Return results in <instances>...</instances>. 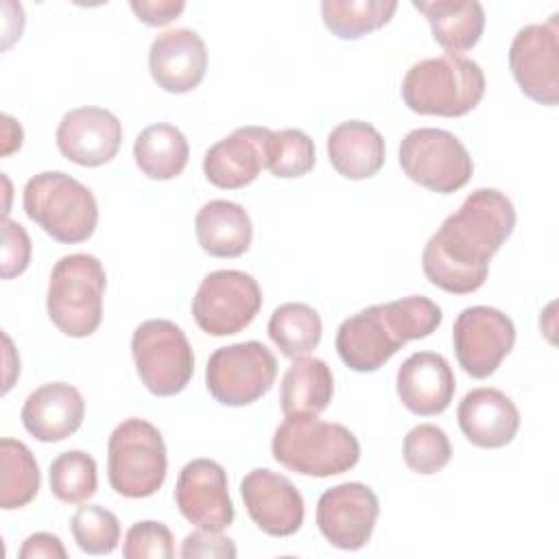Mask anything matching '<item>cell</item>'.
<instances>
[{
	"label": "cell",
	"instance_id": "obj_12",
	"mask_svg": "<svg viewBox=\"0 0 559 559\" xmlns=\"http://www.w3.org/2000/svg\"><path fill=\"white\" fill-rule=\"evenodd\" d=\"M454 354L463 371L476 380L489 378L515 345V325L498 308L469 306L452 325Z\"/></svg>",
	"mask_w": 559,
	"mask_h": 559
},
{
	"label": "cell",
	"instance_id": "obj_4",
	"mask_svg": "<svg viewBox=\"0 0 559 559\" xmlns=\"http://www.w3.org/2000/svg\"><path fill=\"white\" fill-rule=\"evenodd\" d=\"M485 96L483 68L463 55H441L413 63L402 81L404 105L421 116L459 118Z\"/></svg>",
	"mask_w": 559,
	"mask_h": 559
},
{
	"label": "cell",
	"instance_id": "obj_5",
	"mask_svg": "<svg viewBox=\"0 0 559 559\" xmlns=\"http://www.w3.org/2000/svg\"><path fill=\"white\" fill-rule=\"evenodd\" d=\"M22 205L52 240L76 245L87 240L98 223V203L87 186L61 170H46L24 186Z\"/></svg>",
	"mask_w": 559,
	"mask_h": 559
},
{
	"label": "cell",
	"instance_id": "obj_40",
	"mask_svg": "<svg viewBox=\"0 0 559 559\" xmlns=\"http://www.w3.org/2000/svg\"><path fill=\"white\" fill-rule=\"evenodd\" d=\"M2 155H11L13 151H17L22 146V127L20 122H15L11 116H2Z\"/></svg>",
	"mask_w": 559,
	"mask_h": 559
},
{
	"label": "cell",
	"instance_id": "obj_32",
	"mask_svg": "<svg viewBox=\"0 0 559 559\" xmlns=\"http://www.w3.org/2000/svg\"><path fill=\"white\" fill-rule=\"evenodd\" d=\"M317 148L308 133L301 129H282L271 131L269 151H266V168L273 177L295 179L304 177L314 168Z\"/></svg>",
	"mask_w": 559,
	"mask_h": 559
},
{
	"label": "cell",
	"instance_id": "obj_6",
	"mask_svg": "<svg viewBox=\"0 0 559 559\" xmlns=\"http://www.w3.org/2000/svg\"><path fill=\"white\" fill-rule=\"evenodd\" d=\"M107 273L96 255L70 253L55 262L48 280L46 310L59 332L72 338L92 336L103 321Z\"/></svg>",
	"mask_w": 559,
	"mask_h": 559
},
{
	"label": "cell",
	"instance_id": "obj_9",
	"mask_svg": "<svg viewBox=\"0 0 559 559\" xmlns=\"http://www.w3.org/2000/svg\"><path fill=\"white\" fill-rule=\"evenodd\" d=\"M404 175L439 194H452L467 186L474 173L465 144L445 129L421 127L404 135L400 144Z\"/></svg>",
	"mask_w": 559,
	"mask_h": 559
},
{
	"label": "cell",
	"instance_id": "obj_27",
	"mask_svg": "<svg viewBox=\"0 0 559 559\" xmlns=\"http://www.w3.org/2000/svg\"><path fill=\"white\" fill-rule=\"evenodd\" d=\"M133 157L142 175L155 181H168L181 175L188 166L190 146L177 127L157 122L140 131L133 142Z\"/></svg>",
	"mask_w": 559,
	"mask_h": 559
},
{
	"label": "cell",
	"instance_id": "obj_19",
	"mask_svg": "<svg viewBox=\"0 0 559 559\" xmlns=\"http://www.w3.org/2000/svg\"><path fill=\"white\" fill-rule=\"evenodd\" d=\"M148 70L157 87L164 92H192L199 87L207 70L205 41L190 28L164 31L151 44Z\"/></svg>",
	"mask_w": 559,
	"mask_h": 559
},
{
	"label": "cell",
	"instance_id": "obj_34",
	"mask_svg": "<svg viewBox=\"0 0 559 559\" xmlns=\"http://www.w3.org/2000/svg\"><path fill=\"white\" fill-rule=\"evenodd\" d=\"M402 456L413 472L430 476L450 463L452 445L443 428L435 424H417L404 437Z\"/></svg>",
	"mask_w": 559,
	"mask_h": 559
},
{
	"label": "cell",
	"instance_id": "obj_8",
	"mask_svg": "<svg viewBox=\"0 0 559 559\" xmlns=\"http://www.w3.org/2000/svg\"><path fill=\"white\" fill-rule=\"evenodd\" d=\"M131 354L148 393L170 397L181 393L194 373V354L183 330L168 319H148L133 330Z\"/></svg>",
	"mask_w": 559,
	"mask_h": 559
},
{
	"label": "cell",
	"instance_id": "obj_38",
	"mask_svg": "<svg viewBox=\"0 0 559 559\" xmlns=\"http://www.w3.org/2000/svg\"><path fill=\"white\" fill-rule=\"evenodd\" d=\"M131 11L146 26H166L186 9L183 0H131Z\"/></svg>",
	"mask_w": 559,
	"mask_h": 559
},
{
	"label": "cell",
	"instance_id": "obj_17",
	"mask_svg": "<svg viewBox=\"0 0 559 559\" xmlns=\"http://www.w3.org/2000/svg\"><path fill=\"white\" fill-rule=\"evenodd\" d=\"M55 140L59 153L68 162L96 168L118 155L122 124L105 107H76L61 118Z\"/></svg>",
	"mask_w": 559,
	"mask_h": 559
},
{
	"label": "cell",
	"instance_id": "obj_31",
	"mask_svg": "<svg viewBox=\"0 0 559 559\" xmlns=\"http://www.w3.org/2000/svg\"><path fill=\"white\" fill-rule=\"evenodd\" d=\"M50 491L66 504H81L96 493L98 469L92 454L83 450H68L52 459L48 469Z\"/></svg>",
	"mask_w": 559,
	"mask_h": 559
},
{
	"label": "cell",
	"instance_id": "obj_24",
	"mask_svg": "<svg viewBox=\"0 0 559 559\" xmlns=\"http://www.w3.org/2000/svg\"><path fill=\"white\" fill-rule=\"evenodd\" d=\"M201 249L214 258H238L253 240V225L240 203L214 199L201 205L194 218Z\"/></svg>",
	"mask_w": 559,
	"mask_h": 559
},
{
	"label": "cell",
	"instance_id": "obj_33",
	"mask_svg": "<svg viewBox=\"0 0 559 559\" xmlns=\"http://www.w3.org/2000/svg\"><path fill=\"white\" fill-rule=\"evenodd\" d=\"M70 531L76 546L87 555H109L120 542L118 518L100 504H83L70 520Z\"/></svg>",
	"mask_w": 559,
	"mask_h": 559
},
{
	"label": "cell",
	"instance_id": "obj_11",
	"mask_svg": "<svg viewBox=\"0 0 559 559\" xmlns=\"http://www.w3.org/2000/svg\"><path fill=\"white\" fill-rule=\"evenodd\" d=\"M262 308V290L253 275L236 269L207 273L194 297L192 317L210 336L242 332Z\"/></svg>",
	"mask_w": 559,
	"mask_h": 559
},
{
	"label": "cell",
	"instance_id": "obj_16",
	"mask_svg": "<svg viewBox=\"0 0 559 559\" xmlns=\"http://www.w3.org/2000/svg\"><path fill=\"white\" fill-rule=\"evenodd\" d=\"M240 496L253 524L271 537L295 535L306 515L299 489L282 474L255 467L240 480Z\"/></svg>",
	"mask_w": 559,
	"mask_h": 559
},
{
	"label": "cell",
	"instance_id": "obj_29",
	"mask_svg": "<svg viewBox=\"0 0 559 559\" xmlns=\"http://www.w3.org/2000/svg\"><path fill=\"white\" fill-rule=\"evenodd\" d=\"M397 11L393 0H323L321 17L338 39H360L391 22Z\"/></svg>",
	"mask_w": 559,
	"mask_h": 559
},
{
	"label": "cell",
	"instance_id": "obj_22",
	"mask_svg": "<svg viewBox=\"0 0 559 559\" xmlns=\"http://www.w3.org/2000/svg\"><path fill=\"white\" fill-rule=\"evenodd\" d=\"M20 417L31 437L41 443H57L81 428L85 400L68 382H48L28 393Z\"/></svg>",
	"mask_w": 559,
	"mask_h": 559
},
{
	"label": "cell",
	"instance_id": "obj_3",
	"mask_svg": "<svg viewBox=\"0 0 559 559\" xmlns=\"http://www.w3.org/2000/svg\"><path fill=\"white\" fill-rule=\"evenodd\" d=\"M271 452L290 472L328 478L358 463L360 443L343 424L323 421L317 415H286L273 432Z\"/></svg>",
	"mask_w": 559,
	"mask_h": 559
},
{
	"label": "cell",
	"instance_id": "obj_1",
	"mask_svg": "<svg viewBox=\"0 0 559 559\" xmlns=\"http://www.w3.org/2000/svg\"><path fill=\"white\" fill-rule=\"evenodd\" d=\"M515 229V207L496 188H478L465 197L428 238L421 269L428 282L452 295L478 290L489 273L491 258Z\"/></svg>",
	"mask_w": 559,
	"mask_h": 559
},
{
	"label": "cell",
	"instance_id": "obj_2",
	"mask_svg": "<svg viewBox=\"0 0 559 559\" xmlns=\"http://www.w3.org/2000/svg\"><path fill=\"white\" fill-rule=\"evenodd\" d=\"M441 321V308L424 295L376 304L338 325L336 352L352 371L371 373L384 367L408 341L430 336Z\"/></svg>",
	"mask_w": 559,
	"mask_h": 559
},
{
	"label": "cell",
	"instance_id": "obj_18",
	"mask_svg": "<svg viewBox=\"0 0 559 559\" xmlns=\"http://www.w3.org/2000/svg\"><path fill=\"white\" fill-rule=\"evenodd\" d=\"M271 129L238 127L205 151L203 175L223 190H238L253 183L262 168H266Z\"/></svg>",
	"mask_w": 559,
	"mask_h": 559
},
{
	"label": "cell",
	"instance_id": "obj_35",
	"mask_svg": "<svg viewBox=\"0 0 559 559\" xmlns=\"http://www.w3.org/2000/svg\"><path fill=\"white\" fill-rule=\"evenodd\" d=\"M122 555L127 559H170L175 557V537L164 522L142 520L129 526Z\"/></svg>",
	"mask_w": 559,
	"mask_h": 559
},
{
	"label": "cell",
	"instance_id": "obj_15",
	"mask_svg": "<svg viewBox=\"0 0 559 559\" xmlns=\"http://www.w3.org/2000/svg\"><path fill=\"white\" fill-rule=\"evenodd\" d=\"M175 504L197 528L225 531L234 522V502L223 465L212 459L186 463L177 476Z\"/></svg>",
	"mask_w": 559,
	"mask_h": 559
},
{
	"label": "cell",
	"instance_id": "obj_36",
	"mask_svg": "<svg viewBox=\"0 0 559 559\" xmlns=\"http://www.w3.org/2000/svg\"><path fill=\"white\" fill-rule=\"evenodd\" d=\"M2 280H11L22 275L31 262V238L26 229L11 221L9 216L2 218Z\"/></svg>",
	"mask_w": 559,
	"mask_h": 559
},
{
	"label": "cell",
	"instance_id": "obj_30",
	"mask_svg": "<svg viewBox=\"0 0 559 559\" xmlns=\"http://www.w3.org/2000/svg\"><path fill=\"white\" fill-rule=\"evenodd\" d=\"M39 467L33 452L17 439L0 441V507L4 511L26 507L39 491Z\"/></svg>",
	"mask_w": 559,
	"mask_h": 559
},
{
	"label": "cell",
	"instance_id": "obj_39",
	"mask_svg": "<svg viewBox=\"0 0 559 559\" xmlns=\"http://www.w3.org/2000/svg\"><path fill=\"white\" fill-rule=\"evenodd\" d=\"M37 557H46V559H66L68 550L63 546V542L52 535V533H33L24 539L22 548H20V559H37Z\"/></svg>",
	"mask_w": 559,
	"mask_h": 559
},
{
	"label": "cell",
	"instance_id": "obj_26",
	"mask_svg": "<svg viewBox=\"0 0 559 559\" xmlns=\"http://www.w3.org/2000/svg\"><path fill=\"white\" fill-rule=\"evenodd\" d=\"M334 395V376L325 360L314 356L293 358L282 376L280 406L284 415H319Z\"/></svg>",
	"mask_w": 559,
	"mask_h": 559
},
{
	"label": "cell",
	"instance_id": "obj_23",
	"mask_svg": "<svg viewBox=\"0 0 559 559\" xmlns=\"http://www.w3.org/2000/svg\"><path fill=\"white\" fill-rule=\"evenodd\" d=\"M328 157L332 168L345 179L373 177L384 166V138L365 120H345L328 135Z\"/></svg>",
	"mask_w": 559,
	"mask_h": 559
},
{
	"label": "cell",
	"instance_id": "obj_20",
	"mask_svg": "<svg viewBox=\"0 0 559 559\" xmlns=\"http://www.w3.org/2000/svg\"><path fill=\"white\" fill-rule=\"evenodd\" d=\"M397 397L406 411L419 417L441 415L456 391L450 362L435 352H415L397 369Z\"/></svg>",
	"mask_w": 559,
	"mask_h": 559
},
{
	"label": "cell",
	"instance_id": "obj_14",
	"mask_svg": "<svg viewBox=\"0 0 559 559\" xmlns=\"http://www.w3.org/2000/svg\"><path fill=\"white\" fill-rule=\"evenodd\" d=\"M378 515V496L362 483H341L325 489L314 513L321 535L341 550H360L371 539Z\"/></svg>",
	"mask_w": 559,
	"mask_h": 559
},
{
	"label": "cell",
	"instance_id": "obj_7",
	"mask_svg": "<svg viewBox=\"0 0 559 559\" xmlns=\"http://www.w3.org/2000/svg\"><path fill=\"white\" fill-rule=\"evenodd\" d=\"M168 456L157 426L146 419H122L107 441V478L122 498H148L166 480Z\"/></svg>",
	"mask_w": 559,
	"mask_h": 559
},
{
	"label": "cell",
	"instance_id": "obj_21",
	"mask_svg": "<svg viewBox=\"0 0 559 559\" xmlns=\"http://www.w3.org/2000/svg\"><path fill=\"white\" fill-rule=\"evenodd\" d=\"M456 419L465 439L485 450L509 445L520 428L515 402L493 386H478L465 393L459 402Z\"/></svg>",
	"mask_w": 559,
	"mask_h": 559
},
{
	"label": "cell",
	"instance_id": "obj_28",
	"mask_svg": "<svg viewBox=\"0 0 559 559\" xmlns=\"http://www.w3.org/2000/svg\"><path fill=\"white\" fill-rule=\"evenodd\" d=\"M266 332L286 358H299L308 356L321 343L323 323L312 306L288 301L273 310Z\"/></svg>",
	"mask_w": 559,
	"mask_h": 559
},
{
	"label": "cell",
	"instance_id": "obj_10",
	"mask_svg": "<svg viewBox=\"0 0 559 559\" xmlns=\"http://www.w3.org/2000/svg\"><path fill=\"white\" fill-rule=\"evenodd\" d=\"M275 376L277 360L273 352L260 341H245L212 352L205 367V386L225 406H247L271 391Z\"/></svg>",
	"mask_w": 559,
	"mask_h": 559
},
{
	"label": "cell",
	"instance_id": "obj_25",
	"mask_svg": "<svg viewBox=\"0 0 559 559\" xmlns=\"http://www.w3.org/2000/svg\"><path fill=\"white\" fill-rule=\"evenodd\" d=\"M413 7L424 13L435 41L448 55H461L474 48L485 31V9L476 0H415Z\"/></svg>",
	"mask_w": 559,
	"mask_h": 559
},
{
	"label": "cell",
	"instance_id": "obj_13",
	"mask_svg": "<svg viewBox=\"0 0 559 559\" xmlns=\"http://www.w3.org/2000/svg\"><path fill=\"white\" fill-rule=\"evenodd\" d=\"M557 13L544 24L520 28L509 48V68L522 94L539 105L559 100V31Z\"/></svg>",
	"mask_w": 559,
	"mask_h": 559
},
{
	"label": "cell",
	"instance_id": "obj_37",
	"mask_svg": "<svg viewBox=\"0 0 559 559\" xmlns=\"http://www.w3.org/2000/svg\"><path fill=\"white\" fill-rule=\"evenodd\" d=\"M179 555L183 559H190V557H236L238 550H236L234 539L225 537L223 531L197 528V531L186 535Z\"/></svg>",
	"mask_w": 559,
	"mask_h": 559
}]
</instances>
